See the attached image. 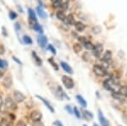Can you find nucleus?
<instances>
[{
    "label": "nucleus",
    "mask_w": 127,
    "mask_h": 126,
    "mask_svg": "<svg viewBox=\"0 0 127 126\" xmlns=\"http://www.w3.org/2000/svg\"><path fill=\"white\" fill-rule=\"evenodd\" d=\"M93 70L94 74L98 77H103L107 75V71L103 66L99 65V64H95L93 68Z\"/></svg>",
    "instance_id": "f257e3e1"
},
{
    "label": "nucleus",
    "mask_w": 127,
    "mask_h": 126,
    "mask_svg": "<svg viewBox=\"0 0 127 126\" xmlns=\"http://www.w3.org/2000/svg\"><path fill=\"white\" fill-rule=\"evenodd\" d=\"M103 51V44L101 43H97L96 45H94L93 49L92 50L93 52V55L97 58H100V56H101L102 52Z\"/></svg>",
    "instance_id": "f03ea898"
},
{
    "label": "nucleus",
    "mask_w": 127,
    "mask_h": 126,
    "mask_svg": "<svg viewBox=\"0 0 127 126\" xmlns=\"http://www.w3.org/2000/svg\"><path fill=\"white\" fill-rule=\"evenodd\" d=\"M62 82L64 86L66 87L67 89H72L75 86V83L71 77H69L68 76H62Z\"/></svg>",
    "instance_id": "7ed1b4c3"
},
{
    "label": "nucleus",
    "mask_w": 127,
    "mask_h": 126,
    "mask_svg": "<svg viewBox=\"0 0 127 126\" xmlns=\"http://www.w3.org/2000/svg\"><path fill=\"white\" fill-rule=\"evenodd\" d=\"M54 91V94L58 97L59 100H63V98L64 97H66V98H68V100L69 99V97L65 94V92L63 91V89L61 88L60 86H57L56 89H54V91Z\"/></svg>",
    "instance_id": "20e7f679"
},
{
    "label": "nucleus",
    "mask_w": 127,
    "mask_h": 126,
    "mask_svg": "<svg viewBox=\"0 0 127 126\" xmlns=\"http://www.w3.org/2000/svg\"><path fill=\"white\" fill-rule=\"evenodd\" d=\"M13 97H14V101L17 103L22 102V101H24L25 99H26V96L19 91H15V92H14Z\"/></svg>",
    "instance_id": "39448f33"
},
{
    "label": "nucleus",
    "mask_w": 127,
    "mask_h": 126,
    "mask_svg": "<svg viewBox=\"0 0 127 126\" xmlns=\"http://www.w3.org/2000/svg\"><path fill=\"white\" fill-rule=\"evenodd\" d=\"M5 107L9 110H15L17 108L16 107V102L10 97H7L5 100Z\"/></svg>",
    "instance_id": "423d86ee"
},
{
    "label": "nucleus",
    "mask_w": 127,
    "mask_h": 126,
    "mask_svg": "<svg viewBox=\"0 0 127 126\" xmlns=\"http://www.w3.org/2000/svg\"><path fill=\"white\" fill-rule=\"evenodd\" d=\"M98 119H99V122L101 124V126H109V124H108V120L104 117L103 112L101 110H98Z\"/></svg>",
    "instance_id": "0eeeda50"
},
{
    "label": "nucleus",
    "mask_w": 127,
    "mask_h": 126,
    "mask_svg": "<svg viewBox=\"0 0 127 126\" xmlns=\"http://www.w3.org/2000/svg\"><path fill=\"white\" fill-rule=\"evenodd\" d=\"M42 118V114L39 111H34V112H32V114H31V119H32L34 122L41 121Z\"/></svg>",
    "instance_id": "6e6552de"
},
{
    "label": "nucleus",
    "mask_w": 127,
    "mask_h": 126,
    "mask_svg": "<svg viewBox=\"0 0 127 126\" xmlns=\"http://www.w3.org/2000/svg\"><path fill=\"white\" fill-rule=\"evenodd\" d=\"M36 97H37V98H39L40 100L42 101V102H43L44 104H45V106L48 107V108L51 112H52V113H54V107H53V106L51 105V103L49 102V101H48V100H47V99H45L44 97H41V96H38V95H36Z\"/></svg>",
    "instance_id": "1a4fd4ad"
},
{
    "label": "nucleus",
    "mask_w": 127,
    "mask_h": 126,
    "mask_svg": "<svg viewBox=\"0 0 127 126\" xmlns=\"http://www.w3.org/2000/svg\"><path fill=\"white\" fill-rule=\"evenodd\" d=\"M37 42L41 48H43L46 47L47 43H48V38L45 36H39L37 37Z\"/></svg>",
    "instance_id": "9d476101"
},
{
    "label": "nucleus",
    "mask_w": 127,
    "mask_h": 126,
    "mask_svg": "<svg viewBox=\"0 0 127 126\" xmlns=\"http://www.w3.org/2000/svg\"><path fill=\"white\" fill-rule=\"evenodd\" d=\"M112 60V52L110 50H107L103 54V61L104 63H109Z\"/></svg>",
    "instance_id": "9b49d317"
},
{
    "label": "nucleus",
    "mask_w": 127,
    "mask_h": 126,
    "mask_svg": "<svg viewBox=\"0 0 127 126\" xmlns=\"http://www.w3.org/2000/svg\"><path fill=\"white\" fill-rule=\"evenodd\" d=\"M74 25H75V30H76L78 32H82L86 29V25H84L81 21H75V23Z\"/></svg>",
    "instance_id": "f8f14e48"
},
{
    "label": "nucleus",
    "mask_w": 127,
    "mask_h": 126,
    "mask_svg": "<svg viewBox=\"0 0 127 126\" xmlns=\"http://www.w3.org/2000/svg\"><path fill=\"white\" fill-rule=\"evenodd\" d=\"M60 65L61 67L63 68V70L65 71V72H67V73H69V74H73V70H72V68H71L70 66L67 63H65V62H61L60 63Z\"/></svg>",
    "instance_id": "ddd939ff"
},
{
    "label": "nucleus",
    "mask_w": 127,
    "mask_h": 126,
    "mask_svg": "<svg viewBox=\"0 0 127 126\" xmlns=\"http://www.w3.org/2000/svg\"><path fill=\"white\" fill-rule=\"evenodd\" d=\"M65 22H66L67 24H69V25H75V17H74V15H72V14H69L68 16H66Z\"/></svg>",
    "instance_id": "4468645a"
},
{
    "label": "nucleus",
    "mask_w": 127,
    "mask_h": 126,
    "mask_svg": "<svg viewBox=\"0 0 127 126\" xmlns=\"http://www.w3.org/2000/svg\"><path fill=\"white\" fill-rule=\"evenodd\" d=\"M82 117L86 119V120H91V119L93 118V115L91 112L84 110V111H82Z\"/></svg>",
    "instance_id": "2eb2a0df"
},
{
    "label": "nucleus",
    "mask_w": 127,
    "mask_h": 126,
    "mask_svg": "<svg viewBox=\"0 0 127 126\" xmlns=\"http://www.w3.org/2000/svg\"><path fill=\"white\" fill-rule=\"evenodd\" d=\"M56 17L58 18L59 20H61V21H65V20H66V15H65L64 12L62 11V10H59L56 13Z\"/></svg>",
    "instance_id": "dca6fc26"
},
{
    "label": "nucleus",
    "mask_w": 127,
    "mask_h": 126,
    "mask_svg": "<svg viewBox=\"0 0 127 126\" xmlns=\"http://www.w3.org/2000/svg\"><path fill=\"white\" fill-rule=\"evenodd\" d=\"M32 57H33V58H34V60H35V62H36V64H37L38 66H41L42 64V59L39 58V56L36 54V52H32Z\"/></svg>",
    "instance_id": "f3484780"
},
{
    "label": "nucleus",
    "mask_w": 127,
    "mask_h": 126,
    "mask_svg": "<svg viewBox=\"0 0 127 126\" xmlns=\"http://www.w3.org/2000/svg\"><path fill=\"white\" fill-rule=\"evenodd\" d=\"M12 84H13V82H12V79L10 78V77H6L3 81V85L6 88H10Z\"/></svg>",
    "instance_id": "a211bd4d"
},
{
    "label": "nucleus",
    "mask_w": 127,
    "mask_h": 126,
    "mask_svg": "<svg viewBox=\"0 0 127 126\" xmlns=\"http://www.w3.org/2000/svg\"><path fill=\"white\" fill-rule=\"evenodd\" d=\"M60 8L62 11H65L69 8V0H60Z\"/></svg>",
    "instance_id": "6ab92c4d"
},
{
    "label": "nucleus",
    "mask_w": 127,
    "mask_h": 126,
    "mask_svg": "<svg viewBox=\"0 0 127 126\" xmlns=\"http://www.w3.org/2000/svg\"><path fill=\"white\" fill-rule=\"evenodd\" d=\"M76 99H77V101H78V102L81 105V107H86L87 106V101H86V100L84 99V97L82 96H81V95H77V96H76Z\"/></svg>",
    "instance_id": "aec40b11"
},
{
    "label": "nucleus",
    "mask_w": 127,
    "mask_h": 126,
    "mask_svg": "<svg viewBox=\"0 0 127 126\" xmlns=\"http://www.w3.org/2000/svg\"><path fill=\"white\" fill-rule=\"evenodd\" d=\"M118 92L121 95L122 97H127V86H122L119 88Z\"/></svg>",
    "instance_id": "412c9836"
},
{
    "label": "nucleus",
    "mask_w": 127,
    "mask_h": 126,
    "mask_svg": "<svg viewBox=\"0 0 127 126\" xmlns=\"http://www.w3.org/2000/svg\"><path fill=\"white\" fill-rule=\"evenodd\" d=\"M36 11H37L38 15H39L41 18H42V19H46V18H47V14L45 13V11H44L43 9H42V7H37V8H36Z\"/></svg>",
    "instance_id": "4be33fe9"
},
{
    "label": "nucleus",
    "mask_w": 127,
    "mask_h": 126,
    "mask_svg": "<svg viewBox=\"0 0 127 126\" xmlns=\"http://www.w3.org/2000/svg\"><path fill=\"white\" fill-rule=\"evenodd\" d=\"M73 50L75 53H79L82 51V46L80 43H75L73 45Z\"/></svg>",
    "instance_id": "5701e85b"
},
{
    "label": "nucleus",
    "mask_w": 127,
    "mask_h": 126,
    "mask_svg": "<svg viewBox=\"0 0 127 126\" xmlns=\"http://www.w3.org/2000/svg\"><path fill=\"white\" fill-rule=\"evenodd\" d=\"M28 15H29V18H30V19L37 20H36V14H35L34 10L32 9L31 8L28 9Z\"/></svg>",
    "instance_id": "b1692460"
},
{
    "label": "nucleus",
    "mask_w": 127,
    "mask_h": 126,
    "mask_svg": "<svg viewBox=\"0 0 127 126\" xmlns=\"http://www.w3.org/2000/svg\"><path fill=\"white\" fill-rule=\"evenodd\" d=\"M83 46L85 47V48L87 50H93V47H94L93 44L91 42H89V41H87V42H85V43L83 44Z\"/></svg>",
    "instance_id": "393cba45"
},
{
    "label": "nucleus",
    "mask_w": 127,
    "mask_h": 126,
    "mask_svg": "<svg viewBox=\"0 0 127 126\" xmlns=\"http://www.w3.org/2000/svg\"><path fill=\"white\" fill-rule=\"evenodd\" d=\"M34 30H36V32H38V33H40V34H42L43 33V28H42V26L39 25V24H36V25H35V27H34Z\"/></svg>",
    "instance_id": "a878e982"
},
{
    "label": "nucleus",
    "mask_w": 127,
    "mask_h": 126,
    "mask_svg": "<svg viewBox=\"0 0 127 126\" xmlns=\"http://www.w3.org/2000/svg\"><path fill=\"white\" fill-rule=\"evenodd\" d=\"M23 41H24L25 43L27 44V45H31V44H32V40L29 36H23Z\"/></svg>",
    "instance_id": "bb28decb"
},
{
    "label": "nucleus",
    "mask_w": 127,
    "mask_h": 126,
    "mask_svg": "<svg viewBox=\"0 0 127 126\" xmlns=\"http://www.w3.org/2000/svg\"><path fill=\"white\" fill-rule=\"evenodd\" d=\"M28 22H29V26H30L31 28H32V29H34L35 25L37 24V20L30 19V18H29V20H28Z\"/></svg>",
    "instance_id": "cd10ccee"
},
{
    "label": "nucleus",
    "mask_w": 127,
    "mask_h": 126,
    "mask_svg": "<svg viewBox=\"0 0 127 126\" xmlns=\"http://www.w3.org/2000/svg\"><path fill=\"white\" fill-rule=\"evenodd\" d=\"M102 31V28L99 25H95L93 27V32L94 34H99Z\"/></svg>",
    "instance_id": "c85d7f7f"
},
{
    "label": "nucleus",
    "mask_w": 127,
    "mask_h": 126,
    "mask_svg": "<svg viewBox=\"0 0 127 126\" xmlns=\"http://www.w3.org/2000/svg\"><path fill=\"white\" fill-rule=\"evenodd\" d=\"M8 67V62L5 60L0 59V69H5Z\"/></svg>",
    "instance_id": "c756f323"
},
{
    "label": "nucleus",
    "mask_w": 127,
    "mask_h": 126,
    "mask_svg": "<svg viewBox=\"0 0 127 126\" xmlns=\"http://www.w3.org/2000/svg\"><path fill=\"white\" fill-rule=\"evenodd\" d=\"M73 111H74V113H75V116H76L77 119H81V113H80L79 109L77 108L76 107H74V108H73Z\"/></svg>",
    "instance_id": "7c9ffc66"
},
{
    "label": "nucleus",
    "mask_w": 127,
    "mask_h": 126,
    "mask_svg": "<svg viewBox=\"0 0 127 126\" xmlns=\"http://www.w3.org/2000/svg\"><path fill=\"white\" fill-rule=\"evenodd\" d=\"M48 62L50 63L51 64H52V67L55 70H59V67H58V65H57V64H56V63L54 62V60H53V58H49Z\"/></svg>",
    "instance_id": "2f4dec72"
},
{
    "label": "nucleus",
    "mask_w": 127,
    "mask_h": 126,
    "mask_svg": "<svg viewBox=\"0 0 127 126\" xmlns=\"http://www.w3.org/2000/svg\"><path fill=\"white\" fill-rule=\"evenodd\" d=\"M9 15L10 20H15L16 18H17V14H16L15 12H14V11H10Z\"/></svg>",
    "instance_id": "473e14b6"
},
{
    "label": "nucleus",
    "mask_w": 127,
    "mask_h": 126,
    "mask_svg": "<svg viewBox=\"0 0 127 126\" xmlns=\"http://www.w3.org/2000/svg\"><path fill=\"white\" fill-rule=\"evenodd\" d=\"M48 50L50 51V52H52L53 54H54V55L56 54V50H55V48L52 45H50V44H49V45H48Z\"/></svg>",
    "instance_id": "72a5a7b5"
},
{
    "label": "nucleus",
    "mask_w": 127,
    "mask_h": 126,
    "mask_svg": "<svg viewBox=\"0 0 127 126\" xmlns=\"http://www.w3.org/2000/svg\"><path fill=\"white\" fill-rule=\"evenodd\" d=\"M82 58L85 61H89L90 60V55L88 54V52H84V53L82 54Z\"/></svg>",
    "instance_id": "f704fd0d"
},
{
    "label": "nucleus",
    "mask_w": 127,
    "mask_h": 126,
    "mask_svg": "<svg viewBox=\"0 0 127 126\" xmlns=\"http://www.w3.org/2000/svg\"><path fill=\"white\" fill-rule=\"evenodd\" d=\"M78 40H79V42H81V44H82V45H83L84 43H85V42H87V41H88V40L87 39V38L85 37V36H79V37H78Z\"/></svg>",
    "instance_id": "c9c22d12"
},
{
    "label": "nucleus",
    "mask_w": 127,
    "mask_h": 126,
    "mask_svg": "<svg viewBox=\"0 0 127 126\" xmlns=\"http://www.w3.org/2000/svg\"><path fill=\"white\" fill-rule=\"evenodd\" d=\"M32 126H44V125H43V123H42V122L36 121V122H34Z\"/></svg>",
    "instance_id": "e433bc0d"
},
{
    "label": "nucleus",
    "mask_w": 127,
    "mask_h": 126,
    "mask_svg": "<svg viewBox=\"0 0 127 126\" xmlns=\"http://www.w3.org/2000/svg\"><path fill=\"white\" fill-rule=\"evenodd\" d=\"M16 126H26V124L25 123L24 121L20 120V121L17 122V124H16Z\"/></svg>",
    "instance_id": "4c0bfd02"
},
{
    "label": "nucleus",
    "mask_w": 127,
    "mask_h": 126,
    "mask_svg": "<svg viewBox=\"0 0 127 126\" xmlns=\"http://www.w3.org/2000/svg\"><path fill=\"white\" fill-rule=\"evenodd\" d=\"M54 126H64L63 124L61 123L60 121H59V120L54 121Z\"/></svg>",
    "instance_id": "58836bf2"
},
{
    "label": "nucleus",
    "mask_w": 127,
    "mask_h": 126,
    "mask_svg": "<svg viewBox=\"0 0 127 126\" xmlns=\"http://www.w3.org/2000/svg\"><path fill=\"white\" fill-rule=\"evenodd\" d=\"M4 52H5V49H4V47L3 46H2V45H0V54H3L4 53Z\"/></svg>",
    "instance_id": "ea45409f"
},
{
    "label": "nucleus",
    "mask_w": 127,
    "mask_h": 126,
    "mask_svg": "<svg viewBox=\"0 0 127 126\" xmlns=\"http://www.w3.org/2000/svg\"><path fill=\"white\" fill-rule=\"evenodd\" d=\"M15 30H16V31H19V30H20V24L19 23H16L15 25Z\"/></svg>",
    "instance_id": "a19ab883"
},
{
    "label": "nucleus",
    "mask_w": 127,
    "mask_h": 126,
    "mask_svg": "<svg viewBox=\"0 0 127 126\" xmlns=\"http://www.w3.org/2000/svg\"><path fill=\"white\" fill-rule=\"evenodd\" d=\"M65 109H66V110L68 111L69 113H70V114L72 113V109H71V107H69V106H65Z\"/></svg>",
    "instance_id": "79ce46f5"
},
{
    "label": "nucleus",
    "mask_w": 127,
    "mask_h": 126,
    "mask_svg": "<svg viewBox=\"0 0 127 126\" xmlns=\"http://www.w3.org/2000/svg\"><path fill=\"white\" fill-rule=\"evenodd\" d=\"M13 60H15V62L17 63V64H22V63L20 62V61L19 59H18V58H16V57H14V56H13Z\"/></svg>",
    "instance_id": "37998d69"
},
{
    "label": "nucleus",
    "mask_w": 127,
    "mask_h": 126,
    "mask_svg": "<svg viewBox=\"0 0 127 126\" xmlns=\"http://www.w3.org/2000/svg\"><path fill=\"white\" fill-rule=\"evenodd\" d=\"M2 30H3V35L4 36H8V33L6 32L5 27H2Z\"/></svg>",
    "instance_id": "c03bdc74"
},
{
    "label": "nucleus",
    "mask_w": 127,
    "mask_h": 126,
    "mask_svg": "<svg viewBox=\"0 0 127 126\" xmlns=\"http://www.w3.org/2000/svg\"><path fill=\"white\" fill-rule=\"evenodd\" d=\"M17 9H18V10H19V11L20 12V13H23V9H22V8H21V7H20L19 5L17 6Z\"/></svg>",
    "instance_id": "a18cd8bd"
},
{
    "label": "nucleus",
    "mask_w": 127,
    "mask_h": 126,
    "mask_svg": "<svg viewBox=\"0 0 127 126\" xmlns=\"http://www.w3.org/2000/svg\"><path fill=\"white\" fill-rule=\"evenodd\" d=\"M3 105V99H2V97H1V96H0V107Z\"/></svg>",
    "instance_id": "49530a36"
},
{
    "label": "nucleus",
    "mask_w": 127,
    "mask_h": 126,
    "mask_svg": "<svg viewBox=\"0 0 127 126\" xmlns=\"http://www.w3.org/2000/svg\"><path fill=\"white\" fill-rule=\"evenodd\" d=\"M3 76V73L2 71H0V78H2Z\"/></svg>",
    "instance_id": "de8ad7c7"
},
{
    "label": "nucleus",
    "mask_w": 127,
    "mask_h": 126,
    "mask_svg": "<svg viewBox=\"0 0 127 126\" xmlns=\"http://www.w3.org/2000/svg\"><path fill=\"white\" fill-rule=\"evenodd\" d=\"M52 1V3H56V2H58V1H59V0H51Z\"/></svg>",
    "instance_id": "09e8293b"
},
{
    "label": "nucleus",
    "mask_w": 127,
    "mask_h": 126,
    "mask_svg": "<svg viewBox=\"0 0 127 126\" xmlns=\"http://www.w3.org/2000/svg\"><path fill=\"white\" fill-rule=\"evenodd\" d=\"M93 126H98V125H97V124H94V125H93Z\"/></svg>",
    "instance_id": "8fccbe9b"
},
{
    "label": "nucleus",
    "mask_w": 127,
    "mask_h": 126,
    "mask_svg": "<svg viewBox=\"0 0 127 126\" xmlns=\"http://www.w3.org/2000/svg\"><path fill=\"white\" fill-rule=\"evenodd\" d=\"M83 126H87V125H83Z\"/></svg>",
    "instance_id": "3c124183"
}]
</instances>
